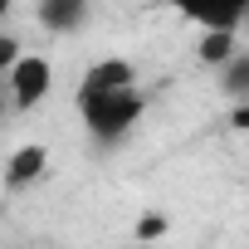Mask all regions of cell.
Masks as SVG:
<instances>
[{
  "instance_id": "6da1fadb",
  "label": "cell",
  "mask_w": 249,
  "mask_h": 249,
  "mask_svg": "<svg viewBox=\"0 0 249 249\" xmlns=\"http://www.w3.org/2000/svg\"><path fill=\"white\" fill-rule=\"evenodd\" d=\"M142 112H147V93L137 83L117 93H98V98H78V117L98 142H122L142 122Z\"/></svg>"
},
{
  "instance_id": "7a4b0ae2",
  "label": "cell",
  "mask_w": 249,
  "mask_h": 249,
  "mask_svg": "<svg viewBox=\"0 0 249 249\" xmlns=\"http://www.w3.org/2000/svg\"><path fill=\"white\" fill-rule=\"evenodd\" d=\"M54 88V69L44 54H20V64L10 69V103L15 107H39Z\"/></svg>"
},
{
  "instance_id": "3957f363",
  "label": "cell",
  "mask_w": 249,
  "mask_h": 249,
  "mask_svg": "<svg viewBox=\"0 0 249 249\" xmlns=\"http://www.w3.org/2000/svg\"><path fill=\"white\" fill-rule=\"evenodd\" d=\"M171 5L186 20H196L200 30H230V35H239V20H244L249 0H171Z\"/></svg>"
},
{
  "instance_id": "277c9868",
  "label": "cell",
  "mask_w": 249,
  "mask_h": 249,
  "mask_svg": "<svg viewBox=\"0 0 249 249\" xmlns=\"http://www.w3.org/2000/svg\"><path fill=\"white\" fill-rule=\"evenodd\" d=\"M137 83V69L127 59H98L83 83H78V98H98V93H117V88H132Z\"/></svg>"
},
{
  "instance_id": "5b68a950",
  "label": "cell",
  "mask_w": 249,
  "mask_h": 249,
  "mask_svg": "<svg viewBox=\"0 0 249 249\" xmlns=\"http://www.w3.org/2000/svg\"><path fill=\"white\" fill-rule=\"evenodd\" d=\"M44 166H49V147H44V142H25V147L5 161V186H10V191H30V186L44 176Z\"/></svg>"
},
{
  "instance_id": "8992f818",
  "label": "cell",
  "mask_w": 249,
  "mask_h": 249,
  "mask_svg": "<svg viewBox=\"0 0 249 249\" xmlns=\"http://www.w3.org/2000/svg\"><path fill=\"white\" fill-rule=\"evenodd\" d=\"M88 20V0H39V25L54 35H73Z\"/></svg>"
},
{
  "instance_id": "52a82bcc",
  "label": "cell",
  "mask_w": 249,
  "mask_h": 249,
  "mask_svg": "<svg viewBox=\"0 0 249 249\" xmlns=\"http://www.w3.org/2000/svg\"><path fill=\"white\" fill-rule=\"evenodd\" d=\"M196 54H200V64H215V69H225V64H230L239 49H234V35H230V30H205Z\"/></svg>"
},
{
  "instance_id": "ba28073f",
  "label": "cell",
  "mask_w": 249,
  "mask_h": 249,
  "mask_svg": "<svg viewBox=\"0 0 249 249\" xmlns=\"http://www.w3.org/2000/svg\"><path fill=\"white\" fill-rule=\"evenodd\" d=\"M220 93L225 98H249V54H234L220 69Z\"/></svg>"
},
{
  "instance_id": "9c48e42d",
  "label": "cell",
  "mask_w": 249,
  "mask_h": 249,
  "mask_svg": "<svg viewBox=\"0 0 249 249\" xmlns=\"http://www.w3.org/2000/svg\"><path fill=\"white\" fill-rule=\"evenodd\" d=\"M20 54H25V49H20V39H10V35H0V69L10 73V69L20 64Z\"/></svg>"
},
{
  "instance_id": "30bf717a",
  "label": "cell",
  "mask_w": 249,
  "mask_h": 249,
  "mask_svg": "<svg viewBox=\"0 0 249 249\" xmlns=\"http://www.w3.org/2000/svg\"><path fill=\"white\" fill-rule=\"evenodd\" d=\"M137 234H142V239L166 234V215H157V210H152V215H142V220H137Z\"/></svg>"
},
{
  "instance_id": "8fae6325",
  "label": "cell",
  "mask_w": 249,
  "mask_h": 249,
  "mask_svg": "<svg viewBox=\"0 0 249 249\" xmlns=\"http://www.w3.org/2000/svg\"><path fill=\"white\" fill-rule=\"evenodd\" d=\"M230 122H234L239 132H249V103H244V107H234V117H230Z\"/></svg>"
},
{
  "instance_id": "7c38bea8",
  "label": "cell",
  "mask_w": 249,
  "mask_h": 249,
  "mask_svg": "<svg viewBox=\"0 0 249 249\" xmlns=\"http://www.w3.org/2000/svg\"><path fill=\"white\" fill-rule=\"evenodd\" d=\"M239 30H249V5H244V20H239Z\"/></svg>"
},
{
  "instance_id": "4fadbf2b",
  "label": "cell",
  "mask_w": 249,
  "mask_h": 249,
  "mask_svg": "<svg viewBox=\"0 0 249 249\" xmlns=\"http://www.w3.org/2000/svg\"><path fill=\"white\" fill-rule=\"evenodd\" d=\"M5 5H10V0H0V10H5Z\"/></svg>"
}]
</instances>
